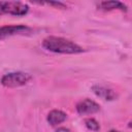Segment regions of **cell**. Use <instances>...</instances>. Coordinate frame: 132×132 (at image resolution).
Here are the masks:
<instances>
[{"label":"cell","instance_id":"obj_1","mask_svg":"<svg viewBox=\"0 0 132 132\" xmlns=\"http://www.w3.org/2000/svg\"><path fill=\"white\" fill-rule=\"evenodd\" d=\"M42 46L50 52L59 54H78L84 52V48L73 41L57 36H48L44 38Z\"/></svg>","mask_w":132,"mask_h":132},{"label":"cell","instance_id":"obj_2","mask_svg":"<svg viewBox=\"0 0 132 132\" xmlns=\"http://www.w3.org/2000/svg\"><path fill=\"white\" fill-rule=\"evenodd\" d=\"M31 79V75L26 72H9L2 76L1 84L6 88H18L25 86Z\"/></svg>","mask_w":132,"mask_h":132},{"label":"cell","instance_id":"obj_3","mask_svg":"<svg viewBox=\"0 0 132 132\" xmlns=\"http://www.w3.org/2000/svg\"><path fill=\"white\" fill-rule=\"evenodd\" d=\"M29 6L22 2L8 1V2H0V14L1 13H9L12 15H24L28 12Z\"/></svg>","mask_w":132,"mask_h":132},{"label":"cell","instance_id":"obj_4","mask_svg":"<svg viewBox=\"0 0 132 132\" xmlns=\"http://www.w3.org/2000/svg\"><path fill=\"white\" fill-rule=\"evenodd\" d=\"M32 29L25 25H9L3 26L0 28V39L6 38L8 36H12L15 34H24L31 32Z\"/></svg>","mask_w":132,"mask_h":132},{"label":"cell","instance_id":"obj_5","mask_svg":"<svg viewBox=\"0 0 132 132\" xmlns=\"http://www.w3.org/2000/svg\"><path fill=\"white\" fill-rule=\"evenodd\" d=\"M100 110V105L91 99H84L76 104V111L81 114H92Z\"/></svg>","mask_w":132,"mask_h":132},{"label":"cell","instance_id":"obj_6","mask_svg":"<svg viewBox=\"0 0 132 132\" xmlns=\"http://www.w3.org/2000/svg\"><path fill=\"white\" fill-rule=\"evenodd\" d=\"M67 116L65 112H63L62 110H59V109H53L48 112L47 114V122L50 125L52 126H57L61 123H63L65 120H66Z\"/></svg>","mask_w":132,"mask_h":132},{"label":"cell","instance_id":"obj_7","mask_svg":"<svg viewBox=\"0 0 132 132\" xmlns=\"http://www.w3.org/2000/svg\"><path fill=\"white\" fill-rule=\"evenodd\" d=\"M92 90L98 97H100L104 100H109L110 101V100H114L116 97H117L116 93L112 90H110L108 88H105V87L94 86V87H92Z\"/></svg>","mask_w":132,"mask_h":132},{"label":"cell","instance_id":"obj_8","mask_svg":"<svg viewBox=\"0 0 132 132\" xmlns=\"http://www.w3.org/2000/svg\"><path fill=\"white\" fill-rule=\"evenodd\" d=\"M100 9L103 10H112V9H120L122 11H127V6L120 2V1H102L98 4Z\"/></svg>","mask_w":132,"mask_h":132},{"label":"cell","instance_id":"obj_9","mask_svg":"<svg viewBox=\"0 0 132 132\" xmlns=\"http://www.w3.org/2000/svg\"><path fill=\"white\" fill-rule=\"evenodd\" d=\"M85 125H86V127H87L89 130H91V131H99V129H100L99 123H98L95 119H93V118H88V119H86V120H85Z\"/></svg>","mask_w":132,"mask_h":132},{"label":"cell","instance_id":"obj_10","mask_svg":"<svg viewBox=\"0 0 132 132\" xmlns=\"http://www.w3.org/2000/svg\"><path fill=\"white\" fill-rule=\"evenodd\" d=\"M56 132H72L70 129H68V128H65V127H60V128H58L57 130H56Z\"/></svg>","mask_w":132,"mask_h":132},{"label":"cell","instance_id":"obj_11","mask_svg":"<svg viewBox=\"0 0 132 132\" xmlns=\"http://www.w3.org/2000/svg\"><path fill=\"white\" fill-rule=\"evenodd\" d=\"M109 132H121V131H118V130H110Z\"/></svg>","mask_w":132,"mask_h":132}]
</instances>
